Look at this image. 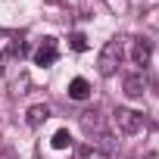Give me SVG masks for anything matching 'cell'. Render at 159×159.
<instances>
[{
  "label": "cell",
  "mask_w": 159,
  "mask_h": 159,
  "mask_svg": "<svg viewBox=\"0 0 159 159\" xmlns=\"http://www.w3.org/2000/svg\"><path fill=\"white\" fill-rule=\"evenodd\" d=\"M122 56H125V47H122V38H109L100 50V59H97V69L100 75H116V69L122 66Z\"/></svg>",
  "instance_id": "1"
},
{
  "label": "cell",
  "mask_w": 159,
  "mask_h": 159,
  "mask_svg": "<svg viewBox=\"0 0 159 159\" xmlns=\"http://www.w3.org/2000/svg\"><path fill=\"white\" fill-rule=\"evenodd\" d=\"M112 125H116V131L119 134H137L140 128H143V116L140 112H134V109H116L112 112Z\"/></svg>",
  "instance_id": "2"
},
{
  "label": "cell",
  "mask_w": 159,
  "mask_h": 159,
  "mask_svg": "<svg viewBox=\"0 0 159 159\" xmlns=\"http://www.w3.org/2000/svg\"><path fill=\"white\" fill-rule=\"evenodd\" d=\"M25 44L16 31H0V59H22Z\"/></svg>",
  "instance_id": "3"
},
{
  "label": "cell",
  "mask_w": 159,
  "mask_h": 159,
  "mask_svg": "<svg viewBox=\"0 0 159 159\" xmlns=\"http://www.w3.org/2000/svg\"><path fill=\"white\" fill-rule=\"evenodd\" d=\"M53 62H56V38H44V44L34 50V66L47 69V66H53Z\"/></svg>",
  "instance_id": "4"
},
{
  "label": "cell",
  "mask_w": 159,
  "mask_h": 159,
  "mask_svg": "<svg viewBox=\"0 0 159 159\" xmlns=\"http://www.w3.org/2000/svg\"><path fill=\"white\" fill-rule=\"evenodd\" d=\"M150 56H153V44H150L147 38H137L134 47H131V59H134V66L147 69V66H150Z\"/></svg>",
  "instance_id": "5"
},
{
  "label": "cell",
  "mask_w": 159,
  "mask_h": 159,
  "mask_svg": "<svg viewBox=\"0 0 159 159\" xmlns=\"http://www.w3.org/2000/svg\"><path fill=\"white\" fill-rule=\"evenodd\" d=\"M47 119H50V106H47V103H38V106H31V109L25 112V122H28V128H41Z\"/></svg>",
  "instance_id": "6"
},
{
  "label": "cell",
  "mask_w": 159,
  "mask_h": 159,
  "mask_svg": "<svg viewBox=\"0 0 159 159\" xmlns=\"http://www.w3.org/2000/svg\"><path fill=\"white\" fill-rule=\"evenodd\" d=\"M69 97H72V100H88V97H91L88 78H72V81H69Z\"/></svg>",
  "instance_id": "7"
},
{
  "label": "cell",
  "mask_w": 159,
  "mask_h": 159,
  "mask_svg": "<svg viewBox=\"0 0 159 159\" xmlns=\"http://www.w3.org/2000/svg\"><path fill=\"white\" fill-rule=\"evenodd\" d=\"M143 91H147V81H143V75H128L125 78V94L128 97H143Z\"/></svg>",
  "instance_id": "8"
},
{
  "label": "cell",
  "mask_w": 159,
  "mask_h": 159,
  "mask_svg": "<svg viewBox=\"0 0 159 159\" xmlns=\"http://www.w3.org/2000/svg\"><path fill=\"white\" fill-rule=\"evenodd\" d=\"M50 143H53V150H66V147H72V134H69L66 128H59V131L53 134V140H50Z\"/></svg>",
  "instance_id": "9"
},
{
  "label": "cell",
  "mask_w": 159,
  "mask_h": 159,
  "mask_svg": "<svg viewBox=\"0 0 159 159\" xmlns=\"http://www.w3.org/2000/svg\"><path fill=\"white\" fill-rule=\"evenodd\" d=\"M81 125H84V131H100V119H97V112H84V116H81Z\"/></svg>",
  "instance_id": "10"
},
{
  "label": "cell",
  "mask_w": 159,
  "mask_h": 159,
  "mask_svg": "<svg viewBox=\"0 0 159 159\" xmlns=\"http://www.w3.org/2000/svg\"><path fill=\"white\" fill-rule=\"evenodd\" d=\"M69 44H72V50H78V53H84V50H88V38H84V34H72Z\"/></svg>",
  "instance_id": "11"
},
{
  "label": "cell",
  "mask_w": 159,
  "mask_h": 159,
  "mask_svg": "<svg viewBox=\"0 0 159 159\" xmlns=\"http://www.w3.org/2000/svg\"><path fill=\"white\" fill-rule=\"evenodd\" d=\"M25 88H28V78L19 75V81H13V94H25Z\"/></svg>",
  "instance_id": "12"
},
{
  "label": "cell",
  "mask_w": 159,
  "mask_h": 159,
  "mask_svg": "<svg viewBox=\"0 0 159 159\" xmlns=\"http://www.w3.org/2000/svg\"><path fill=\"white\" fill-rule=\"evenodd\" d=\"M84 159H109V153H103V150H91Z\"/></svg>",
  "instance_id": "13"
}]
</instances>
